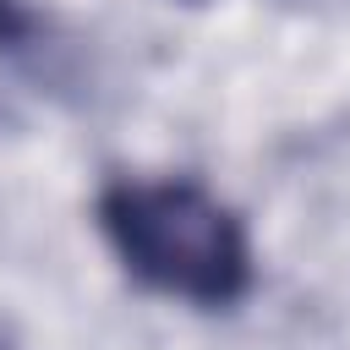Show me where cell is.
<instances>
[{"label":"cell","mask_w":350,"mask_h":350,"mask_svg":"<svg viewBox=\"0 0 350 350\" xmlns=\"http://www.w3.org/2000/svg\"><path fill=\"white\" fill-rule=\"evenodd\" d=\"M33 38H38V11H33V0H0V55L22 49V44H33Z\"/></svg>","instance_id":"obj_2"},{"label":"cell","mask_w":350,"mask_h":350,"mask_svg":"<svg viewBox=\"0 0 350 350\" xmlns=\"http://www.w3.org/2000/svg\"><path fill=\"white\" fill-rule=\"evenodd\" d=\"M93 224L120 273L191 312H235L257 284L246 219L197 175H109Z\"/></svg>","instance_id":"obj_1"}]
</instances>
